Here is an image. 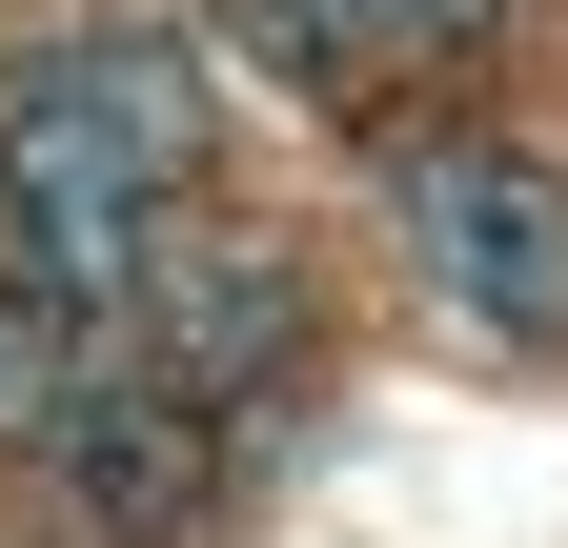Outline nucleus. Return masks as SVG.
Wrapping results in <instances>:
<instances>
[{"mask_svg":"<svg viewBox=\"0 0 568 548\" xmlns=\"http://www.w3.org/2000/svg\"><path fill=\"white\" fill-rule=\"evenodd\" d=\"M122 346L163 366V386H203V406H264L284 366H305V285H284L264 244H183V224H163V264H142V305H122Z\"/></svg>","mask_w":568,"mask_h":548,"instance_id":"nucleus-4","label":"nucleus"},{"mask_svg":"<svg viewBox=\"0 0 568 548\" xmlns=\"http://www.w3.org/2000/svg\"><path fill=\"white\" fill-rule=\"evenodd\" d=\"M203 183V61L142 41V21H82V41H21L0 61V264L61 285L82 325L142 305V264H163Z\"/></svg>","mask_w":568,"mask_h":548,"instance_id":"nucleus-1","label":"nucleus"},{"mask_svg":"<svg viewBox=\"0 0 568 548\" xmlns=\"http://www.w3.org/2000/svg\"><path fill=\"white\" fill-rule=\"evenodd\" d=\"M41 488L82 508L102 548H183L203 508H224V406H203V386H163V366L102 325V366L61 386V427H41Z\"/></svg>","mask_w":568,"mask_h":548,"instance_id":"nucleus-3","label":"nucleus"},{"mask_svg":"<svg viewBox=\"0 0 568 548\" xmlns=\"http://www.w3.org/2000/svg\"><path fill=\"white\" fill-rule=\"evenodd\" d=\"M82 366H102V325L0 264V467H41V427H61V386H82Z\"/></svg>","mask_w":568,"mask_h":548,"instance_id":"nucleus-5","label":"nucleus"},{"mask_svg":"<svg viewBox=\"0 0 568 548\" xmlns=\"http://www.w3.org/2000/svg\"><path fill=\"white\" fill-rule=\"evenodd\" d=\"M386 224L426 264V305H467L487 346H568V183L508 122H406L386 143Z\"/></svg>","mask_w":568,"mask_h":548,"instance_id":"nucleus-2","label":"nucleus"}]
</instances>
